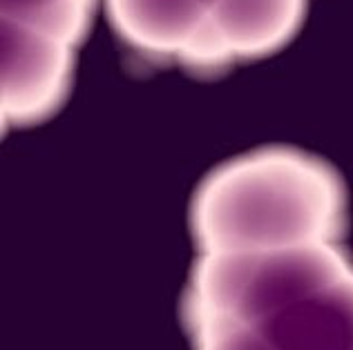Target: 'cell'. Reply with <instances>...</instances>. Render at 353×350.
<instances>
[{"mask_svg": "<svg viewBox=\"0 0 353 350\" xmlns=\"http://www.w3.org/2000/svg\"><path fill=\"white\" fill-rule=\"evenodd\" d=\"M77 47L57 36L3 18V121L32 125L68 98Z\"/></svg>", "mask_w": 353, "mask_h": 350, "instance_id": "obj_3", "label": "cell"}, {"mask_svg": "<svg viewBox=\"0 0 353 350\" xmlns=\"http://www.w3.org/2000/svg\"><path fill=\"white\" fill-rule=\"evenodd\" d=\"M345 228L340 174L291 147H264L219 165L201 181L190 208L199 252L340 241Z\"/></svg>", "mask_w": 353, "mask_h": 350, "instance_id": "obj_1", "label": "cell"}, {"mask_svg": "<svg viewBox=\"0 0 353 350\" xmlns=\"http://www.w3.org/2000/svg\"><path fill=\"white\" fill-rule=\"evenodd\" d=\"M353 263L340 241L199 252L183 294L188 330L215 317L259 324L340 281Z\"/></svg>", "mask_w": 353, "mask_h": 350, "instance_id": "obj_2", "label": "cell"}, {"mask_svg": "<svg viewBox=\"0 0 353 350\" xmlns=\"http://www.w3.org/2000/svg\"><path fill=\"white\" fill-rule=\"evenodd\" d=\"M199 3H201L203 7H206V9H208V16H210V9H212V7H215V5L219 3V0H199Z\"/></svg>", "mask_w": 353, "mask_h": 350, "instance_id": "obj_9", "label": "cell"}, {"mask_svg": "<svg viewBox=\"0 0 353 350\" xmlns=\"http://www.w3.org/2000/svg\"><path fill=\"white\" fill-rule=\"evenodd\" d=\"M114 32L130 47L183 65L208 25L199 0H103Z\"/></svg>", "mask_w": 353, "mask_h": 350, "instance_id": "obj_5", "label": "cell"}, {"mask_svg": "<svg viewBox=\"0 0 353 350\" xmlns=\"http://www.w3.org/2000/svg\"><path fill=\"white\" fill-rule=\"evenodd\" d=\"M97 3L99 0H3V18L79 47L90 32Z\"/></svg>", "mask_w": 353, "mask_h": 350, "instance_id": "obj_7", "label": "cell"}, {"mask_svg": "<svg viewBox=\"0 0 353 350\" xmlns=\"http://www.w3.org/2000/svg\"><path fill=\"white\" fill-rule=\"evenodd\" d=\"M194 350H277L262 328L233 317H215L188 330Z\"/></svg>", "mask_w": 353, "mask_h": 350, "instance_id": "obj_8", "label": "cell"}, {"mask_svg": "<svg viewBox=\"0 0 353 350\" xmlns=\"http://www.w3.org/2000/svg\"><path fill=\"white\" fill-rule=\"evenodd\" d=\"M306 0H219L183 67L215 72L284 47L300 30Z\"/></svg>", "mask_w": 353, "mask_h": 350, "instance_id": "obj_4", "label": "cell"}, {"mask_svg": "<svg viewBox=\"0 0 353 350\" xmlns=\"http://www.w3.org/2000/svg\"><path fill=\"white\" fill-rule=\"evenodd\" d=\"M277 350H353V270L259 324Z\"/></svg>", "mask_w": 353, "mask_h": 350, "instance_id": "obj_6", "label": "cell"}]
</instances>
